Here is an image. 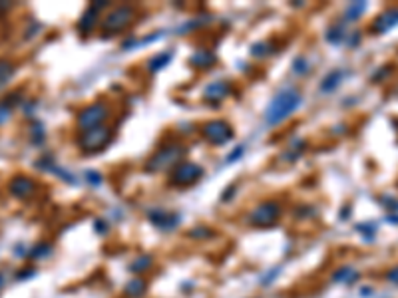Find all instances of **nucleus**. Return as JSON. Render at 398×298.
Here are the masks:
<instances>
[{
    "label": "nucleus",
    "instance_id": "4",
    "mask_svg": "<svg viewBox=\"0 0 398 298\" xmlns=\"http://www.w3.org/2000/svg\"><path fill=\"white\" fill-rule=\"evenodd\" d=\"M201 175H203V169L195 163H177V167L171 171L169 183L175 187H189Z\"/></svg>",
    "mask_w": 398,
    "mask_h": 298
},
{
    "label": "nucleus",
    "instance_id": "16",
    "mask_svg": "<svg viewBox=\"0 0 398 298\" xmlns=\"http://www.w3.org/2000/svg\"><path fill=\"white\" fill-rule=\"evenodd\" d=\"M143 286H145V282L143 280H132L128 286H126V294H130V296H139L141 292H143Z\"/></svg>",
    "mask_w": 398,
    "mask_h": 298
},
{
    "label": "nucleus",
    "instance_id": "12",
    "mask_svg": "<svg viewBox=\"0 0 398 298\" xmlns=\"http://www.w3.org/2000/svg\"><path fill=\"white\" fill-rule=\"evenodd\" d=\"M365 10H366V2H353V4H348V8L344 10V20L346 22H355Z\"/></svg>",
    "mask_w": 398,
    "mask_h": 298
},
{
    "label": "nucleus",
    "instance_id": "10",
    "mask_svg": "<svg viewBox=\"0 0 398 298\" xmlns=\"http://www.w3.org/2000/svg\"><path fill=\"white\" fill-rule=\"evenodd\" d=\"M34 189H36V183H34L30 177L18 175V177H14V179L10 181V193H12L14 197H18V199H24V197L32 195Z\"/></svg>",
    "mask_w": 398,
    "mask_h": 298
},
{
    "label": "nucleus",
    "instance_id": "19",
    "mask_svg": "<svg viewBox=\"0 0 398 298\" xmlns=\"http://www.w3.org/2000/svg\"><path fill=\"white\" fill-rule=\"evenodd\" d=\"M46 253H50V244H38L36 248H34V251H32V259H40L42 255H46Z\"/></svg>",
    "mask_w": 398,
    "mask_h": 298
},
{
    "label": "nucleus",
    "instance_id": "6",
    "mask_svg": "<svg viewBox=\"0 0 398 298\" xmlns=\"http://www.w3.org/2000/svg\"><path fill=\"white\" fill-rule=\"evenodd\" d=\"M106 116H108V106H106V104L98 102V104L88 106V108L78 116V127H80V131H88V129H92V127H98Z\"/></svg>",
    "mask_w": 398,
    "mask_h": 298
},
{
    "label": "nucleus",
    "instance_id": "5",
    "mask_svg": "<svg viewBox=\"0 0 398 298\" xmlns=\"http://www.w3.org/2000/svg\"><path fill=\"white\" fill-rule=\"evenodd\" d=\"M181 157H183V149H181L179 145H167V147L160 149V151H158L152 159H149L147 169H152V171H162V169H166V167L177 163Z\"/></svg>",
    "mask_w": 398,
    "mask_h": 298
},
{
    "label": "nucleus",
    "instance_id": "21",
    "mask_svg": "<svg viewBox=\"0 0 398 298\" xmlns=\"http://www.w3.org/2000/svg\"><path fill=\"white\" fill-rule=\"evenodd\" d=\"M149 263H152V259H149V257H143V259H139L137 263H133L132 268H133V270H139V268H145Z\"/></svg>",
    "mask_w": 398,
    "mask_h": 298
},
{
    "label": "nucleus",
    "instance_id": "13",
    "mask_svg": "<svg viewBox=\"0 0 398 298\" xmlns=\"http://www.w3.org/2000/svg\"><path fill=\"white\" fill-rule=\"evenodd\" d=\"M229 91V86L225 84V82H215V84H211L207 89H205V97H211V99H221V97H225V93Z\"/></svg>",
    "mask_w": 398,
    "mask_h": 298
},
{
    "label": "nucleus",
    "instance_id": "7",
    "mask_svg": "<svg viewBox=\"0 0 398 298\" xmlns=\"http://www.w3.org/2000/svg\"><path fill=\"white\" fill-rule=\"evenodd\" d=\"M201 133H203V137H205L209 143H215V145H221V143L229 141L231 135H233L231 125H229L227 121H221V119L205 123V125L201 127Z\"/></svg>",
    "mask_w": 398,
    "mask_h": 298
},
{
    "label": "nucleus",
    "instance_id": "8",
    "mask_svg": "<svg viewBox=\"0 0 398 298\" xmlns=\"http://www.w3.org/2000/svg\"><path fill=\"white\" fill-rule=\"evenodd\" d=\"M279 213H281L279 203H275V201H267V203L259 205V207L251 213V217H249V219H251V223L257 225V227H265V225H273V223L277 221Z\"/></svg>",
    "mask_w": 398,
    "mask_h": 298
},
{
    "label": "nucleus",
    "instance_id": "17",
    "mask_svg": "<svg viewBox=\"0 0 398 298\" xmlns=\"http://www.w3.org/2000/svg\"><path fill=\"white\" fill-rule=\"evenodd\" d=\"M169 60H171V54H162V56H158V58H154L152 62H149V68H152V70H160V68L167 66Z\"/></svg>",
    "mask_w": 398,
    "mask_h": 298
},
{
    "label": "nucleus",
    "instance_id": "9",
    "mask_svg": "<svg viewBox=\"0 0 398 298\" xmlns=\"http://www.w3.org/2000/svg\"><path fill=\"white\" fill-rule=\"evenodd\" d=\"M396 26H398V8H390V10L382 12V14L374 20L372 30H374L376 34H384V32H388V30H392V28H396Z\"/></svg>",
    "mask_w": 398,
    "mask_h": 298
},
{
    "label": "nucleus",
    "instance_id": "14",
    "mask_svg": "<svg viewBox=\"0 0 398 298\" xmlns=\"http://www.w3.org/2000/svg\"><path fill=\"white\" fill-rule=\"evenodd\" d=\"M12 72H14V68H12L10 62H0V88H2L10 80Z\"/></svg>",
    "mask_w": 398,
    "mask_h": 298
},
{
    "label": "nucleus",
    "instance_id": "15",
    "mask_svg": "<svg viewBox=\"0 0 398 298\" xmlns=\"http://www.w3.org/2000/svg\"><path fill=\"white\" fill-rule=\"evenodd\" d=\"M344 28L342 26H334V28H331L329 32H327V40L329 42H332V44H338V42H342L344 40Z\"/></svg>",
    "mask_w": 398,
    "mask_h": 298
},
{
    "label": "nucleus",
    "instance_id": "18",
    "mask_svg": "<svg viewBox=\"0 0 398 298\" xmlns=\"http://www.w3.org/2000/svg\"><path fill=\"white\" fill-rule=\"evenodd\" d=\"M193 62H195V64H201L203 68H207V66L213 62V56H211V54H205V52H199V54L193 56Z\"/></svg>",
    "mask_w": 398,
    "mask_h": 298
},
{
    "label": "nucleus",
    "instance_id": "23",
    "mask_svg": "<svg viewBox=\"0 0 398 298\" xmlns=\"http://www.w3.org/2000/svg\"><path fill=\"white\" fill-rule=\"evenodd\" d=\"M10 116V110H6V108H0V123H2L6 118Z\"/></svg>",
    "mask_w": 398,
    "mask_h": 298
},
{
    "label": "nucleus",
    "instance_id": "20",
    "mask_svg": "<svg viewBox=\"0 0 398 298\" xmlns=\"http://www.w3.org/2000/svg\"><path fill=\"white\" fill-rule=\"evenodd\" d=\"M338 272H340V274H336L334 280H351V278L357 276V272H353L351 268H342V270H338Z\"/></svg>",
    "mask_w": 398,
    "mask_h": 298
},
{
    "label": "nucleus",
    "instance_id": "11",
    "mask_svg": "<svg viewBox=\"0 0 398 298\" xmlns=\"http://www.w3.org/2000/svg\"><path fill=\"white\" fill-rule=\"evenodd\" d=\"M342 78H344V72L342 70H334V72H331L327 78H325V82H323V91H332L334 88H338V84L342 82Z\"/></svg>",
    "mask_w": 398,
    "mask_h": 298
},
{
    "label": "nucleus",
    "instance_id": "2",
    "mask_svg": "<svg viewBox=\"0 0 398 298\" xmlns=\"http://www.w3.org/2000/svg\"><path fill=\"white\" fill-rule=\"evenodd\" d=\"M112 137H114L112 127L98 125V127H92L88 131H82V135L78 139V145L86 153H96V151H100V149H104L112 141Z\"/></svg>",
    "mask_w": 398,
    "mask_h": 298
},
{
    "label": "nucleus",
    "instance_id": "22",
    "mask_svg": "<svg viewBox=\"0 0 398 298\" xmlns=\"http://www.w3.org/2000/svg\"><path fill=\"white\" fill-rule=\"evenodd\" d=\"M386 278L390 280V282H394V284H398V267H394L392 270H388V274H386Z\"/></svg>",
    "mask_w": 398,
    "mask_h": 298
},
{
    "label": "nucleus",
    "instance_id": "3",
    "mask_svg": "<svg viewBox=\"0 0 398 298\" xmlns=\"http://www.w3.org/2000/svg\"><path fill=\"white\" fill-rule=\"evenodd\" d=\"M133 16H135V12H133L132 6H118V8H114V10L104 18L102 30L108 32V34L122 32V30H126V28L133 22Z\"/></svg>",
    "mask_w": 398,
    "mask_h": 298
},
{
    "label": "nucleus",
    "instance_id": "1",
    "mask_svg": "<svg viewBox=\"0 0 398 298\" xmlns=\"http://www.w3.org/2000/svg\"><path fill=\"white\" fill-rule=\"evenodd\" d=\"M298 106H301V93L297 89H283L269 104V108L265 112V121L271 125H277V123L285 121Z\"/></svg>",
    "mask_w": 398,
    "mask_h": 298
}]
</instances>
